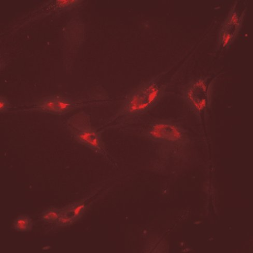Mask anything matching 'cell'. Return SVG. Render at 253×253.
Masks as SVG:
<instances>
[{
	"mask_svg": "<svg viewBox=\"0 0 253 253\" xmlns=\"http://www.w3.org/2000/svg\"><path fill=\"white\" fill-rule=\"evenodd\" d=\"M239 2L236 1L231 6L227 15L218 31L216 51L222 52L233 45L243 26L248 6L243 8L238 7Z\"/></svg>",
	"mask_w": 253,
	"mask_h": 253,
	"instance_id": "obj_5",
	"label": "cell"
},
{
	"mask_svg": "<svg viewBox=\"0 0 253 253\" xmlns=\"http://www.w3.org/2000/svg\"><path fill=\"white\" fill-rule=\"evenodd\" d=\"M34 221L31 217L26 214L18 216L14 220L13 227L15 230L27 233L33 229Z\"/></svg>",
	"mask_w": 253,
	"mask_h": 253,
	"instance_id": "obj_7",
	"label": "cell"
},
{
	"mask_svg": "<svg viewBox=\"0 0 253 253\" xmlns=\"http://www.w3.org/2000/svg\"><path fill=\"white\" fill-rule=\"evenodd\" d=\"M12 108V105L9 101L4 96L0 97V112L1 114H4Z\"/></svg>",
	"mask_w": 253,
	"mask_h": 253,
	"instance_id": "obj_9",
	"label": "cell"
},
{
	"mask_svg": "<svg viewBox=\"0 0 253 253\" xmlns=\"http://www.w3.org/2000/svg\"><path fill=\"white\" fill-rule=\"evenodd\" d=\"M60 211L61 209L57 208H49L41 213L40 219L45 224H56L60 216Z\"/></svg>",
	"mask_w": 253,
	"mask_h": 253,
	"instance_id": "obj_8",
	"label": "cell"
},
{
	"mask_svg": "<svg viewBox=\"0 0 253 253\" xmlns=\"http://www.w3.org/2000/svg\"><path fill=\"white\" fill-rule=\"evenodd\" d=\"M89 200V198H86L61 208L56 225L58 227H66L75 223L85 211Z\"/></svg>",
	"mask_w": 253,
	"mask_h": 253,
	"instance_id": "obj_6",
	"label": "cell"
},
{
	"mask_svg": "<svg viewBox=\"0 0 253 253\" xmlns=\"http://www.w3.org/2000/svg\"><path fill=\"white\" fill-rule=\"evenodd\" d=\"M111 102L108 98L91 96L74 98L63 95H54L42 99L19 111L38 112L50 114L63 115L73 110L89 106L104 105Z\"/></svg>",
	"mask_w": 253,
	"mask_h": 253,
	"instance_id": "obj_4",
	"label": "cell"
},
{
	"mask_svg": "<svg viewBox=\"0 0 253 253\" xmlns=\"http://www.w3.org/2000/svg\"><path fill=\"white\" fill-rule=\"evenodd\" d=\"M218 76H203L190 79L179 89V96L200 123L208 118Z\"/></svg>",
	"mask_w": 253,
	"mask_h": 253,
	"instance_id": "obj_2",
	"label": "cell"
},
{
	"mask_svg": "<svg viewBox=\"0 0 253 253\" xmlns=\"http://www.w3.org/2000/svg\"><path fill=\"white\" fill-rule=\"evenodd\" d=\"M158 75L139 84L126 94L117 112L98 129H118L140 121L172 92L196 49Z\"/></svg>",
	"mask_w": 253,
	"mask_h": 253,
	"instance_id": "obj_1",
	"label": "cell"
},
{
	"mask_svg": "<svg viewBox=\"0 0 253 253\" xmlns=\"http://www.w3.org/2000/svg\"><path fill=\"white\" fill-rule=\"evenodd\" d=\"M63 127L77 143L102 156L113 167H118L107 150L102 132L92 125L89 114L82 111L73 114L63 122Z\"/></svg>",
	"mask_w": 253,
	"mask_h": 253,
	"instance_id": "obj_3",
	"label": "cell"
}]
</instances>
